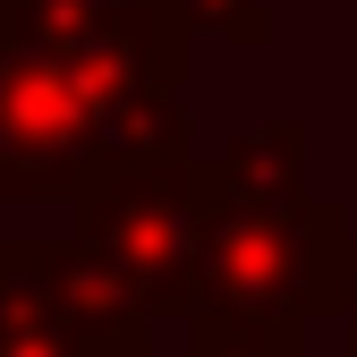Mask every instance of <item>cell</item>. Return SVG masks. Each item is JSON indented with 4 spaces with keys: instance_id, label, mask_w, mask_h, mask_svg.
<instances>
[{
    "instance_id": "ba28073f",
    "label": "cell",
    "mask_w": 357,
    "mask_h": 357,
    "mask_svg": "<svg viewBox=\"0 0 357 357\" xmlns=\"http://www.w3.org/2000/svg\"><path fill=\"white\" fill-rule=\"evenodd\" d=\"M332 324H340V340L357 349V238H349V264H340V289H332Z\"/></svg>"
},
{
    "instance_id": "277c9868",
    "label": "cell",
    "mask_w": 357,
    "mask_h": 357,
    "mask_svg": "<svg viewBox=\"0 0 357 357\" xmlns=\"http://www.w3.org/2000/svg\"><path fill=\"white\" fill-rule=\"evenodd\" d=\"M9 255L43 281V298L60 306L77 357H153L162 332L145 324V306L119 289V273L94 247H77V238H9Z\"/></svg>"
},
{
    "instance_id": "52a82bcc",
    "label": "cell",
    "mask_w": 357,
    "mask_h": 357,
    "mask_svg": "<svg viewBox=\"0 0 357 357\" xmlns=\"http://www.w3.org/2000/svg\"><path fill=\"white\" fill-rule=\"evenodd\" d=\"M178 34L213 26V43H264V0H170Z\"/></svg>"
},
{
    "instance_id": "9c48e42d",
    "label": "cell",
    "mask_w": 357,
    "mask_h": 357,
    "mask_svg": "<svg viewBox=\"0 0 357 357\" xmlns=\"http://www.w3.org/2000/svg\"><path fill=\"white\" fill-rule=\"evenodd\" d=\"M153 349H162V340H153Z\"/></svg>"
},
{
    "instance_id": "5b68a950",
    "label": "cell",
    "mask_w": 357,
    "mask_h": 357,
    "mask_svg": "<svg viewBox=\"0 0 357 357\" xmlns=\"http://www.w3.org/2000/svg\"><path fill=\"white\" fill-rule=\"evenodd\" d=\"M0 357H77L60 306L43 298V281L26 273L9 247H0Z\"/></svg>"
},
{
    "instance_id": "8992f818",
    "label": "cell",
    "mask_w": 357,
    "mask_h": 357,
    "mask_svg": "<svg viewBox=\"0 0 357 357\" xmlns=\"http://www.w3.org/2000/svg\"><path fill=\"white\" fill-rule=\"evenodd\" d=\"M153 357H306V340L264 332V324H238V315H213V306H188L178 340H162Z\"/></svg>"
},
{
    "instance_id": "6da1fadb",
    "label": "cell",
    "mask_w": 357,
    "mask_h": 357,
    "mask_svg": "<svg viewBox=\"0 0 357 357\" xmlns=\"http://www.w3.org/2000/svg\"><path fill=\"white\" fill-rule=\"evenodd\" d=\"M349 264L340 204L306 196V128L273 119L196 162V306L306 340Z\"/></svg>"
},
{
    "instance_id": "3957f363",
    "label": "cell",
    "mask_w": 357,
    "mask_h": 357,
    "mask_svg": "<svg viewBox=\"0 0 357 357\" xmlns=\"http://www.w3.org/2000/svg\"><path fill=\"white\" fill-rule=\"evenodd\" d=\"M77 247H94L145 324H188L196 306V162H145L77 196Z\"/></svg>"
},
{
    "instance_id": "7a4b0ae2",
    "label": "cell",
    "mask_w": 357,
    "mask_h": 357,
    "mask_svg": "<svg viewBox=\"0 0 357 357\" xmlns=\"http://www.w3.org/2000/svg\"><path fill=\"white\" fill-rule=\"evenodd\" d=\"M145 162H188L170 77L0 26V196L77 204Z\"/></svg>"
}]
</instances>
